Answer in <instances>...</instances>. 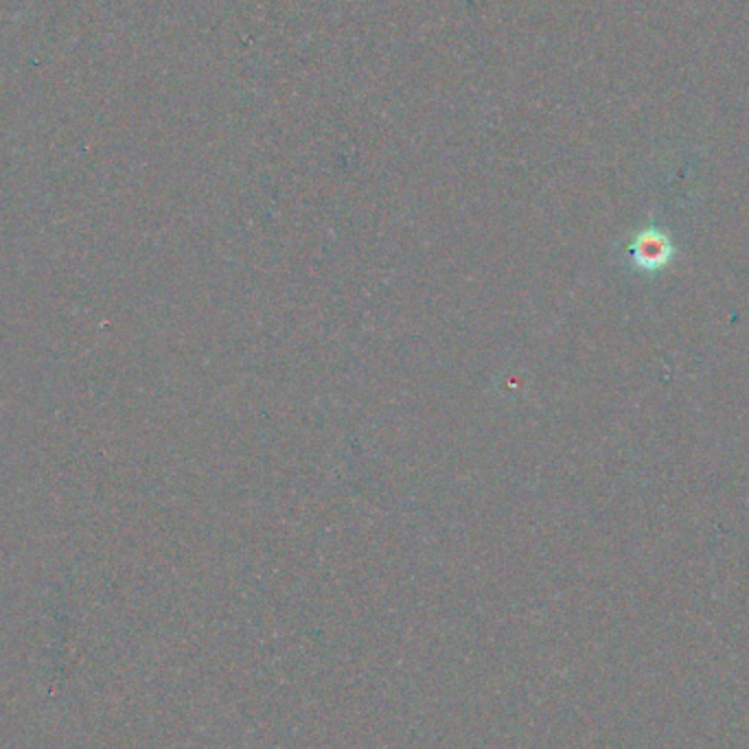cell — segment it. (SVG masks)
I'll return each instance as SVG.
<instances>
[{"mask_svg":"<svg viewBox=\"0 0 749 749\" xmlns=\"http://www.w3.org/2000/svg\"><path fill=\"white\" fill-rule=\"evenodd\" d=\"M631 257L635 261V266L645 268V270H660L662 266H667L673 257V248L671 242L664 233L651 229L640 233L637 240L631 244Z\"/></svg>","mask_w":749,"mask_h":749,"instance_id":"6da1fadb","label":"cell"}]
</instances>
